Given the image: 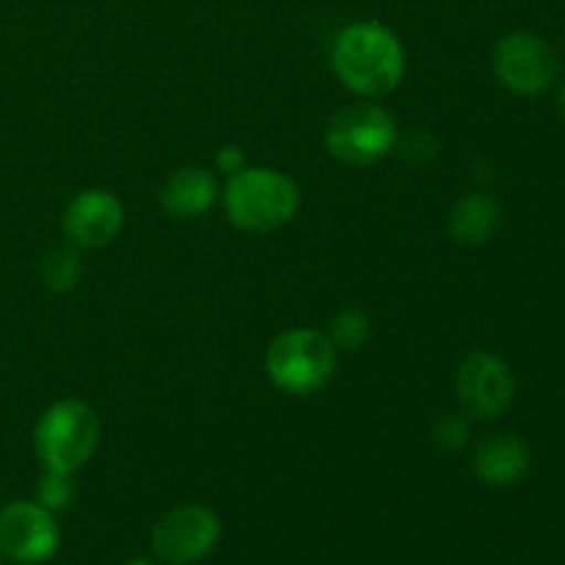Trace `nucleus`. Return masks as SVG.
Segmentation results:
<instances>
[{
	"instance_id": "obj_6",
	"label": "nucleus",
	"mask_w": 565,
	"mask_h": 565,
	"mask_svg": "<svg viewBox=\"0 0 565 565\" xmlns=\"http://www.w3.org/2000/svg\"><path fill=\"white\" fill-rule=\"evenodd\" d=\"M221 519L207 505H177L152 527L154 555L169 565L204 561L218 546Z\"/></svg>"
},
{
	"instance_id": "obj_17",
	"label": "nucleus",
	"mask_w": 565,
	"mask_h": 565,
	"mask_svg": "<svg viewBox=\"0 0 565 565\" xmlns=\"http://www.w3.org/2000/svg\"><path fill=\"white\" fill-rule=\"evenodd\" d=\"M434 441L445 452L463 450V445L469 441V419L463 414L445 412L434 423Z\"/></svg>"
},
{
	"instance_id": "obj_19",
	"label": "nucleus",
	"mask_w": 565,
	"mask_h": 565,
	"mask_svg": "<svg viewBox=\"0 0 565 565\" xmlns=\"http://www.w3.org/2000/svg\"><path fill=\"white\" fill-rule=\"evenodd\" d=\"M561 114L565 116V83L561 86Z\"/></svg>"
},
{
	"instance_id": "obj_18",
	"label": "nucleus",
	"mask_w": 565,
	"mask_h": 565,
	"mask_svg": "<svg viewBox=\"0 0 565 565\" xmlns=\"http://www.w3.org/2000/svg\"><path fill=\"white\" fill-rule=\"evenodd\" d=\"M215 166H218V171L232 177L241 169H246V154H243V149L235 147V143H226V147H221L218 154H215Z\"/></svg>"
},
{
	"instance_id": "obj_3",
	"label": "nucleus",
	"mask_w": 565,
	"mask_h": 565,
	"mask_svg": "<svg viewBox=\"0 0 565 565\" xmlns=\"http://www.w3.org/2000/svg\"><path fill=\"white\" fill-rule=\"evenodd\" d=\"M270 384L292 397H309L323 390L337 370V348L318 329H287L265 351Z\"/></svg>"
},
{
	"instance_id": "obj_15",
	"label": "nucleus",
	"mask_w": 565,
	"mask_h": 565,
	"mask_svg": "<svg viewBox=\"0 0 565 565\" xmlns=\"http://www.w3.org/2000/svg\"><path fill=\"white\" fill-rule=\"evenodd\" d=\"M370 337H373V326H370L367 315H362L359 309H342L329 323V340L340 351H362Z\"/></svg>"
},
{
	"instance_id": "obj_13",
	"label": "nucleus",
	"mask_w": 565,
	"mask_h": 565,
	"mask_svg": "<svg viewBox=\"0 0 565 565\" xmlns=\"http://www.w3.org/2000/svg\"><path fill=\"white\" fill-rule=\"evenodd\" d=\"M500 230V207L491 196L483 193H467L458 199L447 218V232L452 241L463 246H483Z\"/></svg>"
},
{
	"instance_id": "obj_11",
	"label": "nucleus",
	"mask_w": 565,
	"mask_h": 565,
	"mask_svg": "<svg viewBox=\"0 0 565 565\" xmlns=\"http://www.w3.org/2000/svg\"><path fill=\"white\" fill-rule=\"evenodd\" d=\"M533 467L530 447L513 434L486 436L472 456V472L483 480L486 486H516L522 483Z\"/></svg>"
},
{
	"instance_id": "obj_5",
	"label": "nucleus",
	"mask_w": 565,
	"mask_h": 565,
	"mask_svg": "<svg viewBox=\"0 0 565 565\" xmlns=\"http://www.w3.org/2000/svg\"><path fill=\"white\" fill-rule=\"evenodd\" d=\"M323 141L337 163L364 169L384 160L395 149L397 121L384 105L362 99L331 116Z\"/></svg>"
},
{
	"instance_id": "obj_9",
	"label": "nucleus",
	"mask_w": 565,
	"mask_h": 565,
	"mask_svg": "<svg viewBox=\"0 0 565 565\" xmlns=\"http://www.w3.org/2000/svg\"><path fill=\"white\" fill-rule=\"evenodd\" d=\"M494 75L516 94H539L555 81L557 55L535 33H508L494 47Z\"/></svg>"
},
{
	"instance_id": "obj_14",
	"label": "nucleus",
	"mask_w": 565,
	"mask_h": 565,
	"mask_svg": "<svg viewBox=\"0 0 565 565\" xmlns=\"http://www.w3.org/2000/svg\"><path fill=\"white\" fill-rule=\"evenodd\" d=\"M42 281L47 290L53 292H70L75 290L77 281H81L83 263L72 248H58V252H50L47 257L42 259Z\"/></svg>"
},
{
	"instance_id": "obj_4",
	"label": "nucleus",
	"mask_w": 565,
	"mask_h": 565,
	"mask_svg": "<svg viewBox=\"0 0 565 565\" xmlns=\"http://www.w3.org/2000/svg\"><path fill=\"white\" fill-rule=\"evenodd\" d=\"M99 430L103 425H99L97 412L88 403L66 397V401L53 403L39 417L33 447L44 469L72 475L94 456L99 445Z\"/></svg>"
},
{
	"instance_id": "obj_2",
	"label": "nucleus",
	"mask_w": 565,
	"mask_h": 565,
	"mask_svg": "<svg viewBox=\"0 0 565 565\" xmlns=\"http://www.w3.org/2000/svg\"><path fill=\"white\" fill-rule=\"evenodd\" d=\"M301 191L290 174L268 166H246L230 177L224 191V210L243 232L268 235L296 218Z\"/></svg>"
},
{
	"instance_id": "obj_8",
	"label": "nucleus",
	"mask_w": 565,
	"mask_h": 565,
	"mask_svg": "<svg viewBox=\"0 0 565 565\" xmlns=\"http://www.w3.org/2000/svg\"><path fill=\"white\" fill-rule=\"evenodd\" d=\"M55 516L39 502H11L0 511V555L20 565H39L58 552Z\"/></svg>"
},
{
	"instance_id": "obj_1",
	"label": "nucleus",
	"mask_w": 565,
	"mask_h": 565,
	"mask_svg": "<svg viewBox=\"0 0 565 565\" xmlns=\"http://www.w3.org/2000/svg\"><path fill=\"white\" fill-rule=\"evenodd\" d=\"M331 66L342 86L364 99H381L401 86L406 53L381 22H353L331 44Z\"/></svg>"
},
{
	"instance_id": "obj_7",
	"label": "nucleus",
	"mask_w": 565,
	"mask_h": 565,
	"mask_svg": "<svg viewBox=\"0 0 565 565\" xmlns=\"http://www.w3.org/2000/svg\"><path fill=\"white\" fill-rule=\"evenodd\" d=\"M458 403L475 419H497L511 408L516 379L500 356L486 351L469 353L456 375Z\"/></svg>"
},
{
	"instance_id": "obj_12",
	"label": "nucleus",
	"mask_w": 565,
	"mask_h": 565,
	"mask_svg": "<svg viewBox=\"0 0 565 565\" xmlns=\"http://www.w3.org/2000/svg\"><path fill=\"white\" fill-rule=\"evenodd\" d=\"M218 199V180L210 169L202 166H182L158 193V202L166 215L177 221H191L207 213Z\"/></svg>"
},
{
	"instance_id": "obj_20",
	"label": "nucleus",
	"mask_w": 565,
	"mask_h": 565,
	"mask_svg": "<svg viewBox=\"0 0 565 565\" xmlns=\"http://www.w3.org/2000/svg\"><path fill=\"white\" fill-rule=\"evenodd\" d=\"M125 565H152L149 561H130V563H125Z\"/></svg>"
},
{
	"instance_id": "obj_10",
	"label": "nucleus",
	"mask_w": 565,
	"mask_h": 565,
	"mask_svg": "<svg viewBox=\"0 0 565 565\" xmlns=\"http://www.w3.org/2000/svg\"><path fill=\"white\" fill-rule=\"evenodd\" d=\"M61 224L75 248H103L125 226V204L105 188H88L66 204Z\"/></svg>"
},
{
	"instance_id": "obj_16",
	"label": "nucleus",
	"mask_w": 565,
	"mask_h": 565,
	"mask_svg": "<svg viewBox=\"0 0 565 565\" xmlns=\"http://www.w3.org/2000/svg\"><path fill=\"white\" fill-rule=\"evenodd\" d=\"M72 497H75V483H72L70 472H55V469H47L42 475L36 486V502L42 508H47L50 513L66 511L72 505Z\"/></svg>"
}]
</instances>
